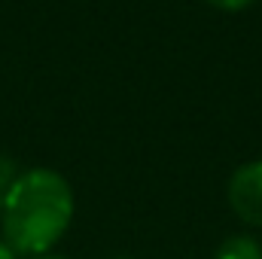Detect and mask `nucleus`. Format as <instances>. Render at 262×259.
Returning a JSON list of instances; mask_svg holds the SVG:
<instances>
[{"mask_svg": "<svg viewBox=\"0 0 262 259\" xmlns=\"http://www.w3.org/2000/svg\"><path fill=\"white\" fill-rule=\"evenodd\" d=\"M0 259H18V253L6 244V238H3V235H0Z\"/></svg>", "mask_w": 262, "mask_h": 259, "instance_id": "39448f33", "label": "nucleus"}, {"mask_svg": "<svg viewBox=\"0 0 262 259\" xmlns=\"http://www.w3.org/2000/svg\"><path fill=\"white\" fill-rule=\"evenodd\" d=\"M73 189L52 168H28L3 189L0 235L18 256H43L73 223Z\"/></svg>", "mask_w": 262, "mask_h": 259, "instance_id": "f257e3e1", "label": "nucleus"}, {"mask_svg": "<svg viewBox=\"0 0 262 259\" xmlns=\"http://www.w3.org/2000/svg\"><path fill=\"white\" fill-rule=\"evenodd\" d=\"M213 259H262V244L253 235H232L216 247Z\"/></svg>", "mask_w": 262, "mask_h": 259, "instance_id": "7ed1b4c3", "label": "nucleus"}, {"mask_svg": "<svg viewBox=\"0 0 262 259\" xmlns=\"http://www.w3.org/2000/svg\"><path fill=\"white\" fill-rule=\"evenodd\" d=\"M0 204H3V186H0Z\"/></svg>", "mask_w": 262, "mask_h": 259, "instance_id": "0eeeda50", "label": "nucleus"}, {"mask_svg": "<svg viewBox=\"0 0 262 259\" xmlns=\"http://www.w3.org/2000/svg\"><path fill=\"white\" fill-rule=\"evenodd\" d=\"M229 207L235 210V217L247 226L262 229V159L244 162L241 168H235V174L229 177Z\"/></svg>", "mask_w": 262, "mask_h": 259, "instance_id": "f03ea898", "label": "nucleus"}, {"mask_svg": "<svg viewBox=\"0 0 262 259\" xmlns=\"http://www.w3.org/2000/svg\"><path fill=\"white\" fill-rule=\"evenodd\" d=\"M113 259H134V256H113Z\"/></svg>", "mask_w": 262, "mask_h": 259, "instance_id": "6e6552de", "label": "nucleus"}, {"mask_svg": "<svg viewBox=\"0 0 262 259\" xmlns=\"http://www.w3.org/2000/svg\"><path fill=\"white\" fill-rule=\"evenodd\" d=\"M207 6H213V9H220V12H241V9H247L253 0H204Z\"/></svg>", "mask_w": 262, "mask_h": 259, "instance_id": "20e7f679", "label": "nucleus"}, {"mask_svg": "<svg viewBox=\"0 0 262 259\" xmlns=\"http://www.w3.org/2000/svg\"><path fill=\"white\" fill-rule=\"evenodd\" d=\"M31 259H67V256H58V253H43V256H31Z\"/></svg>", "mask_w": 262, "mask_h": 259, "instance_id": "423d86ee", "label": "nucleus"}]
</instances>
